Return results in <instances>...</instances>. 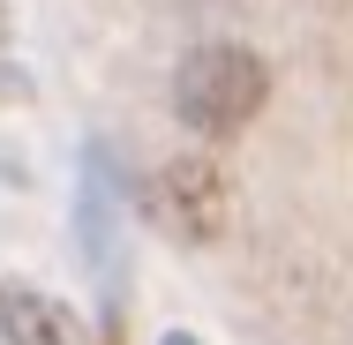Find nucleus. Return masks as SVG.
Segmentation results:
<instances>
[{
  "mask_svg": "<svg viewBox=\"0 0 353 345\" xmlns=\"http://www.w3.org/2000/svg\"><path fill=\"white\" fill-rule=\"evenodd\" d=\"M271 98V75L248 45H196L173 75V113L196 136H241Z\"/></svg>",
  "mask_w": 353,
  "mask_h": 345,
  "instance_id": "1",
  "label": "nucleus"
},
{
  "mask_svg": "<svg viewBox=\"0 0 353 345\" xmlns=\"http://www.w3.org/2000/svg\"><path fill=\"white\" fill-rule=\"evenodd\" d=\"M143 210H150V225H158L165 240L203 248V240L225 233V173H218L211 158H173V165H158Z\"/></svg>",
  "mask_w": 353,
  "mask_h": 345,
  "instance_id": "2",
  "label": "nucleus"
},
{
  "mask_svg": "<svg viewBox=\"0 0 353 345\" xmlns=\"http://www.w3.org/2000/svg\"><path fill=\"white\" fill-rule=\"evenodd\" d=\"M0 323L15 345H75V323L46 293H23V285H0Z\"/></svg>",
  "mask_w": 353,
  "mask_h": 345,
  "instance_id": "3",
  "label": "nucleus"
}]
</instances>
